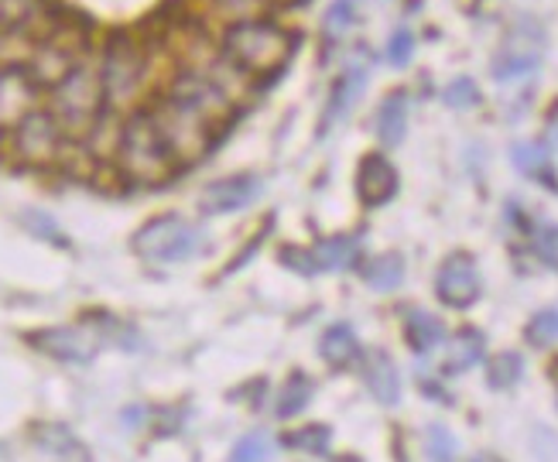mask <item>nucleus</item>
Returning <instances> with one entry per match:
<instances>
[{
	"label": "nucleus",
	"mask_w": 558,
	"mask_h": 462,
	"mask_svg": "<svg viewBox=\"0 0 558 462\" xmlns=\"http://www.w3.org/2000/svg\"><path fill=\"white\" fill-rule=\"evenodd\" d=\"M49 113L69 137H92V130L103 124V113H107L100 59L83 55L49 89Z\"/></svg>",
	"instance_id": "nucleus-1"
},
{
	"label": "nucleus",
	"mask_w": 558,
	"mask_h": 462,
	"mask_svg": "<svg viewBox=\"0 0 558 462\" xmlns=\"http://www.w3.org/2000/svg\"><path fill=\"white\" fill-rule=\"evenodd\" d=\"M113 154H117V165L131 182H141V185H154V182H165L178 161L169 151L165 137H161L151 110L148 107H137L131 113H124L121 130H117V145H113Z\"/></svg>",
	"instance_id": "nucleus-2"
},
{
	"label": "nucleus",
	"mask_w": 558,
	"mask_h": 462,
	"mask_svg": "<svg viewBox=\"0 0 558 462\" xmlns=\"http://www.w3.org/2000/svg\"><path fill=\"white\" fill-rule=\"evenodd\" d=\"M220 49L253 79V76L277 73V68L288 62V55L295 49V38L282 25H274V21L253 17V21L226 25L220 35Z\"/></svg>",
	"instance_id": "nucleus-3"
},
{
	"label": "nucleus",
	"mask_w": 558,
	"mask_h": 462,
	"mask_svg": "<svg viewBox=\"0 0 558 462\" xmlns=\"http://www.w3.org/2000/svg\"><path fill=\"white\" fill-rule=\"evenodd\" d=\"M148 76H151V62H148V52L141 49V41H134L127 35L107 41V49L100 55L107 110H121V113L137 110V100H141L148 89Z\"/></svg>",
	"instance_id": "nucleus-4"
},
{
	"label": "nucleus",
	"mask_w": 558,
	"mask_h": 462,
	"mask_svg": "<svg viewBox=\"0 0 558 462\" xmlns=\"http://www.w3.org/2000/svg\"><path fill=\"white\" fill-rule=\"evenodd\" d=\"M151 117L161 130V137H165L169 151L175 154L178 165H193V161H199L209 148H213V137H216V124H209L202 113H196L193 107H185L182 100L169 97V92H161V97L154 100Z\"/></svg>",
	"instance_id": "nucleus-5"
},
{
	"label": "nucleus",
	"mask_w": 558,
	"mask_h": 462,
	"mask_svg": "<svg viewBox=\"0 0 558 462\" xmlns=\"http://www.w3.org/2000/svg\"><path fill=\"white\" fill-rule=\"evenodd\" d=\"M206 247V234L199 226H193L189 220H182L175 213L158 216L151 223H145L134 234V250L141 258L154 261V264H182L193 261L196 253Z\"/></svg>",
	"instance_id": "nucleus-6"
},
{
	"label": "nucleus",
	"mask_w": 558,
	"mask_h": 462,
	"mask_svg": "<svg viewBox=\"0 0 558 462\" xmlns=\"http://www.w3.org/2000/svg\"><path fill=\"white\" fill-rule=\"evenodd\" d=\"M8 137H11L14 158L25 161V165H35V168L55 165L65 151V141H69V134L59 127V121L49 113V107H38L35 113H28V117L21 121Z\"/></svg>",
	"instance_id": "nucleus-7"
},
{
	"label": "nucleus",
	"mask_w": 558,
	"mask_h": 462,
	"mask_svg": "<svg viewBox=\"0 0 558 462\" xmlns=\"http://www.w3.org/2000/svg\"><path fill=\"white\" fill-rule=\"evenodd\" d=\"M165 92L175 100H182L185 107H193L196 113H202V117L209 124H216V127L226 124L237 110V103L230 100L213 79L202 76L199 68H193V65H178L172 73V79H169V86H165Z\"/></svg>",
	"instance_id": "nucleus-8"
},
{
	"label": "nucleus",
	"mask_w": 558,
	"mask_h": 462,
	"mask_svg": "<svg viewBox=\"0 0 558 462\" xmlns=\"http://www.w3.org/2000/svg\"><path fill=\"white\" fill-rule=\"evenodd\" d=\"M41 83L25 62H0V134H11L28 113L38 110Z\"/></svg>",
	"instance_id": "nucleus-9"
},
{
	"label": "nucleus",
	"mask_w": 558,
	"mask_h": 462,
	"mask_svg": "<svg viewBox=\"0 0 558 462\" xmlns=\"http://www.w3.org/2000/svg\"><path fill=\"white\" fill-rule=\"evenodd\" d=\"M83 45L73 32H45L28 52V68L32 76L41 83V89H52L69 68H73L83 59Z\"/></svg>",
	"instance_id": "nucleus-10"
},
{
	"label": "nucleus",
	"mask_w": 558,
	"mask_h": 462,
	"mask_svg": "<svg viewBox=\"0 0 558 462\" xmlns=\"http://www.w3.org/2000/svg\"><path fill=\"white\" fill-rule=\"evenodd\" d=\"M435 295H438V302L449 309H470L480 302L483 277H480V264L470 253H449V258L438 264Z\"/></svg>",
	"instance_id": "nucleus-11"
},
{
	"label": "nucleus",
	"mask_w": 558,
	"mask_h": 462,
	"mask_svg": "<svg viewBox=\"0 0 558 462\" xmlns=\"http://www.w3.org/2000/svg\"><path fill=\"white\" fill-rule=\"evenodd\" d=\"M264 196V178L261 175H226L209 182L199 196V210L206 216H223V213H240Z\"/></svg>",
	"instance_id": "nucleus-12"
},
{
	"label": "nucleus",
	"mask_w": 558,
	"mask_h": 462,
	"mask_svg": "<svg viewBox=\"0 0 558 462\" xmlns=\"http://www.w3.org/2000/svg\"><path fill=\"white\" fill-rule=\"evenodd\" d=\"M103 342L107 339L100 329H83V326H55V329H45V333L32 336L35 350H41L52 360H62V363H89Z\"/></svg>",
	"instance_id": "nucleus-13"
},
{
	"label": "nucleus",
	"mask_w": 558,
	"mask_h": 462,
	"mask_svg": "<svg viewBox=\"0 0 558 462\" xmlns=\"http://www.w3.org/2000/svg\"><path fill=\"white\" fill-rule=\"evenodd\" d=\"M398 168L384 154H367L357 172V192L367 205H384L398 192Z\"/></svg>",
	"instance_id": "nucleus-14"
},
{
	"label": "nucleus",
	"mask_w": 558,
	"mask_h": 462,
	"mask_svg": "<svg viewBox=\"0 0 558 462\" xmlns=\"http://www.w3.org/2000/svg\"><path fill=\"white\" fill-rule=\"evenodd\" d=\"M408 92L394 89L387 92V97L381 100L377 107V117H374V130H377V141L384 148H398L405 141L408 134Z\"/></svg>",
	"instance_id": "nucleus-15"
},
{
	"label": "nucleus",
	"mask_w": 558,
	"mask_h": 462,
	"mask_svg": "<svg viewBox=\"0 0 558 462\" xmlns=\"http://www.w3.org/2000/svg\"><path fill=\"white\" fill-rule=\"evenodd\" d=\"M363 377H367V390L374 395V401H381V404H398L401 401V374H398V366H394V360L384 350L367 357Z\"/></svg>",
	"instance_id": "nucleus-16"
},
{
	"label": "nucleus",
	"mask_w": 558,
	"mask_h": 462,
	"mask_svg": "<svg viewBox=\"0 0 558 462\" xmlns=\"http://www.w3.org/2000/svg\"><path fill=\"white\" fill-rule=\"evenodd\" d=\"M363 86H367V68L363 65H346V73L336 79V86L330 92V103H325V121H322V127L343 121L346 113L354 110V103L363 97Z\"/></svg>",
	"instance_id": "nucleus-17"
},
{
	"label": "nucleus",
	"mask_w": 558,
	"mask_h": 462,
	"mask_svg": "<svg viewBox=\"0 0 558 462\" xmlns=\"http://www.w3.org/2000/svg\"><path fill=\"white\" fill-rule=\"evenodd\" d=\"M360 258V240L357 237H325L309 250V264L312 274L319 271H343V267H354Z\"/></svg>",
	"instance_id": "nucleus-18"
},
{
	"label": "nucleus",
	"mask_w": 558,
	"mask_h": 462,
	"mask_svg": "<svg viewBox=\"0 0 558 462\" xmlns=\"http://www.w3.org/2000/svg\"><path fill=\"white\" fill-rule=\"evenodd\" d=\"M405 339H408V346L414 353L425 357V353H435L442 346V339H446V326H442L438 315H432L425 309H414L405 319Z\"/></svg>",
	"instance_id": "nucleus-19"
},
{
	"label": "nucleus",
	"mask_w": 558,
	"mask_h": 462,
	"mask_svg": "<svg viewBox=\"0 0 558 462\" xmlns=\"http://www.w3.org/2000/svg\"><path fill=\"white\" fill-rule=\"evenodd\" d=\"M486 357V336L473 326L459 329L449 342V357H446V374H467V370L480 366Z\"/></svg>",
	"instance_id": "nucleus-20"
},
{
	"label": "nucleus",
	"mask_w": 558,
	"mask_h": 462,
	"mask_svg": "<svg viewBox=\"0 0 558 462\" xmlns=\"http://www.w3.org/2000/svg\"><path fill=\"white\" fill-rule=\"evenodd\" d=\"M322 357L330 366H350L357 357H360V339L354 333V326H346V322H336L322 333Z\"/></svg>",
	"instance_id": "nucleus-21"
},
{
	"label": "nucleus",
	"mask_w": 558,
	"mask_h": 462,
	"mask_svg": "<svg viewBox=\"0 0 558 462\" xmlns=\"http://www.w3.org/2000/svg\"><path fill=\"white\" fill-rule=\"evenodd\" d=\"M41 0H0V38L25 35L41 17Z\"/></svg>",
	"instance_id": "nucleus-22"
},
{
	"label": "nucleus",
	"mask_w": 558,
	"mask_h": 462,
	"mask_svg": "<svg viewBox=\"0 0 558 462\" xmlns=\"http://www.w3.org/2000/svg\"><path fill=\"white\" fill-rule=\"evenodd\" d=\"M363 282L374 291H394L405 282V258L401 253H381L363 267Z\"/></svg>",
	"instance_id": "nucleus-23"
},
{
	"label": "nucleus",
	"mask_w": 558,
	"mask_h": 462,
	"mask_svg": "<svg viewBox=\"0 0 558 462\" xmlns=\"http://www.w3.org/2000/svg\"><path fill=\"white\" fill-rule=\"evenodd\" d=\"M510 161H514V168H518L524 178L555 185L551 158H548V151H545L542 145H514V148H510Z\"/></svg>",
	"instance_id": "nucleus-24"
},
{
	"label": "nucleus",
	"mask_w": 558,
	"mask_h": 462,
	"mask_svg": "<svg viewBox=\"0 0 558 462\" xmlns=\"http://www.w3.org/2000/svg\"><path fill=\"white\" fill-rule=\"evenodd\" d=\"M538 65H542V55H534V52H500L491 65V73L497 83H521L538 73Z\"/></svg>",
	"instance_id": "nucleus-25"
},
{
	"label": "nucleus",
	"mask_w": 558,
	"mask_h": 462,
	"mask_svg": "<svg viewBox=\"0 0 558 462\" xmlns=\"http://www.w3.org/2000/svg\"><path fill=\"white\" fill-rule=\"evenodd\" d=\"M521 377H524V357L514 350H504L486 363V384H491L494 390L514 387V384H521Z\"/></svg>",
	"instance_id": "nucleus-26"
},
{
	"label": "nucleus",
	"mask_w": 558,
	"mask_h": 462,
	"mask_svg": "<svg viewBox=\"0 0 558 462\" xmlns=\"http://www.w3.org/2000/svg\"><path fill=\"white\" fill-rule=\"evenodd\" d=\"M206 8L213 11V17L223 21V28H226V25H237V21L264 17L268 0H206Z\"/></svg>",
	"instance_id": "nucleus-27"
},
{
	"label": "nucleus",
	"mask_w": 558,
	"mask_h": 462,
	"mask_svg": "<svg viewBox=\"0 0 558 462\" xmlns=\"http://www.w3.org/2000/svg\"><path fill=\"white\" fill-rule=\"evenodd\" d=\"M357 0H333L330 11H325V21H322V32L330 41H343L346 35L354 32L357 25Z\"/></svg>",
	"instance_id": "nucleus-28"
},
{
	"label": "nucleus",
	"mask_w": 558,
	"mask_h": 462,
	"mask_svg": "<svg viewBox=\"0 0 558 462\" xmlns=\"http://www.w3.org/2000/svg\"><path fill=\"white\" fill-rule=\"evenodd\" d=\"M309 401H312V380H309V377H301V374H295V377L285 384L282 398H277V419H292V414L306 411Z\"/></svg>",
	"instance_id": "nucleus-29"
},
{
	"label": "nucleus",
	"mask_w": 558,
	"mask_h": 462,
	"mask_svg": "<svg viewBox=\"0 0 558 462\" xmlns=\"http://www.w3.org/2000/svg\"><path fill=\"white\" fill-rule=\"evenodd\" d=\"M38 446L41 449H49V452H55V455H65V459H86V452H83V446L76 442V435L69 432V428H62V425H49V428H41L38 432Z\"/></svg>",
	"instance_id": "nucleus-30"
},
{
	"label": "nucleus",
	"mask_w": 558,
	"mask_h": 462,
	"mask_svg": "<svg viewBox=\"0 0 558 462\" xmlns=\"http://www.w3.org/2000/svg\"><path fill=\"white\" fill-rule=\"evenodd\" d=\"M274 455V442L271 435L264 432H253V435H244L240 442L230 452V462H268Z\"/></svg>",
	"instance_id": "nucleus-31"
},
{
	"label": "nucleus",
	"mask_w": 558,
	"mask_h": 462,
	"mask_svg": "<svg viewBox=\"0 0 558 462\" xmlns=\"http://www.w3.org/2000/svg\"><path fill=\"white\" fill-rule=\"evenodd\" d=\"M330 442H333V432L325 425H306L288 435V446L298 449V452H312V455H322L330 452Z\"/></svg>",
	"instance_id": "nucleus-32"
},
{
	"label": "nucleus",
	"mask_w": 558,
	"mask_h": 462,
	"mask_svg": "<svg viewBox=\"0 0 558 462\" xmlns=\"http://www.w3.org/2000/svg\"><path fill=\"white\" fill-rule=\"evenodd\" d=\"M524 336L531 346H538V350H548L551 342H558V309H545L538 315H531Z\"/></svg>",
	"instance_id": "nucleus-33"
},
{
	"label": "nucleus",
	"mask_w": 558,
	"mask_h": 462,
	"mask_svg": "<svg viewBox=\"0 0 558 462\" xmlns=\"http://www.w3.org/2000/svg\"><path fill=\"white\" fill-rule=\"evenodd\" d=\"M442 103L449 110H473L480 103V86L470 76H459L442 89Z\"/></svg>",
	"instance_id": "nucleus-34"
},
{
	"label": "nucleus",
	"mask_w": 558,
	"mask_h": 462,
	"mask_svg": "<svg viewBox=\"0 0 558 462\" xmlns=\"http://www.w3.org/2000/svg\"><path fill=\"white\" fill-rule=\"evenodd\" d=\"M387 62L394 68H405L411 59H414V32L411 28H394L390 38H387V49H384Z\"/></svg>",
	"instance_id": "nucleus-35"
},
{
	"label": "nucleus",
	"mask_w": 558,
	"mask_h": 462,
	"mask_svg": "<svg viewBox=\"0 0 558 462\" xmlns=\"http://www.w3.org/2000/svg\"><path fill=\"white\" fill-rule=\"evenodd\" d=\"M425 449H429V459L432 462H456V438L449 435V428L432 425Z\"/></svg>",
	"instance_id": "nucleus-36"
},
{
	"label": "nucleus",
	"mask_w": 558,
	"mask_h": 462,
	"mask_svg": "<svg viewBox=\"0 0 558 462\" xmlns=\"http://www.w3.org/2000/svg\"><path fill=\"white\" fill-rule=\"evenodd\" d=\"M534 253H538L542 264L558 271V226H542L534 234Z\"/></svg>",
	"instance_id": "nucleus-37"
},
{
	"label": "nucleus",
	"mask_w": 558,
	"mask_h": 462,
	"mask_svg": "<svg viewBox=\"0 0 558 462\" xmlns=\"http://www.w3.org/2000/svg\"><path fill=\"white\" fill-rule=\"evenodd\" d=\"M25 223L35 229L38 237H49V240H55V244H62V237H59V229H55V223H52V216H41V213H28L25 216Z\"/></svg>",
	"instance_id": "nucleus-38"
},
{
	"label": "nucleus",
	"mask_w": 558,
	"mask_h": 462,
	"mask_svg": "<svg viewBox=\"0 0 558 462\" xmlns=\"http://www.w3.org/2000/svg\"><path fill=\"white\" fill-rule=\"evenodd\" d=\"M470 462H504V459H500V455H494V452H476Z\"/></svg>",
	"instance_id": "nucleus-39"
},
{
	"label": "nucleus",
	"mask_w": 558,
	"mask_h": 462,
	"mask_svg": "<svg viewBox=\"0 0 558 462\" xmlns=\"http://www.w3.org/2000/svg\"><path fill=\"white\" fill-rule=\"evenodd\" d=\"M292 4H301V0H268V8H292Z\"/></svg>",
	"instance_id": "nucleus-40"
},
{
	"label": "nucleus",
	"mask_w": 558,
	"mask_h": 462,
	"mask_svg": "<svg viewBox=\"0 0 558 462\" xmlns=\"http://www.w3.org/2000/svg\"><path fill=\"white\" fill-rule=\"evenodd\" d=\"M555 404H558V395H555Z\"/></svg>",
	"instance_id": "nucleus-41"
}]
</instances>
